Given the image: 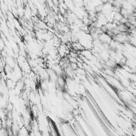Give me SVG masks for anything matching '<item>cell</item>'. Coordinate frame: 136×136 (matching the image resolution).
<instances>
[{"label": "cell", "instance_id": "cell-3", "mask_svg": "<svg viewBox=\"0 0 136 136\" xmlns=\"http://www.w3.org/2000/svg\"><path fill=\"white\" fill-rule=\"evenodd\" d=\"M102 1V3L104 4V3H109V1L110 0H101Z\"/></svg>", "mask_w": 136, "mask_h": 136}, {"label": "cell", "instance_id": "cell-2", "mask_svg": "<svg viewBox=\"0 0 136 136\" xmlns=\"http://www.w3.org/2000/svg\"><path fill=\"white\" fill-rule=\"evenodd\" d=\"M98 39L101 41V43L103 44H110V43L112 41V37L110 36L107 33H105V32H103L99 34L98 36Z\"/></svg>", "mask_w": 136, "mask_h": 136}, {"label": "cell", "instance_id": "cell-1", "mask_svg": "<svg viewBox=\"0 0 136 136\" xmlns=\"http://www.w3.org/2000/svg\"><path fill=\"white\" fill-rule=\"evenodd\" d=\"M129 38L130 35H128L126 33H119L118 34H115L114 36H113V39L116 41L117 43H121V44H124V43H127L129 41Z\"/></svg>", "mask_w": 136, "mask_h": 136}]
</instances>
